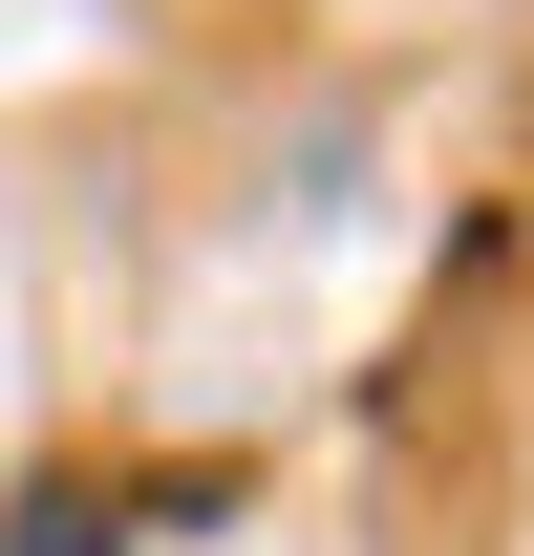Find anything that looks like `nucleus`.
I'll return each mask as SVG.
<instances>
[{
	"instance_id": "obj_1",
	"label": "nucleus",
	"mask_w": 534,
	"mask_h": 556,
	"mask_svg": "<svg viewBox=\"0 0 534 556\" xmlns=\"http://www.w3.org/2000/svg\"><path fill=\"white\" fill-rule=\"evenodd\" d=\"M0 556H129V471H22L0 492Z\"/></svg>"
}]
</instances>
